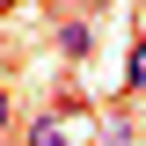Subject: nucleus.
I'll use <instances>...</instances> for the list:
<instances>
[{"instance_id": "1", "label": "nucleus", "mask_w": 146, "mask_h": 146, "mask_svg": "<svg viewBox=\"0 0 146 146\" xmlns=\"http://www.w3.org/2000/svg\"><path fill=\"white\" fill-rule=\"evenodd\" d=\"M51 102H58V117H51V110H44V117H29L22 146H73L80 131H88V110H80V95H73V88H58Z\"/></svg>"}, {"instance_id": "2", "label": "nucleus", "mask_w": 146, "mask_h": 146, "mask_svg": "<svg viewBox=\"0 0 146 146\" xmlns=\"http://www.w3.org/2000/svg\"><path fill=\"white\" fill-rule=\"evenodd\" d=\"M51 44H58V58H88L95 51V22H80V15H66L51 29Z\"/></svg>"}, {"instance_id": "3", "label": "nucleus", "mask_w": 146, "mask_h": 146, "mask_svg": "<svg viewBox=\"0 0 146 146\" xmlns=\"http://www.w3.org/2000/svg\"><path fill=\"white\" fill-rule=\"evenodd\" d=\"M95 131H102V146H131L139 124H131V110H102V124H95Z\"/></svg>"}, {"instance_id": "4", "label": "nucleus", "mask_w": 146, "mask_h": 146, "mask_svg": "<svg viewBox=\"0 0 146 146\" xmlns=\"http://www.w3.org/2000/svg\"><path fill=\"white\" fill-rule=\"evenodd\" d=\"M124 88H131V95H146V29H139V44H131V66H124Z\"/></svg>"}, {"instance_id": "5", "label": "nucleus", "mask_w": 146, "mask_h": 146, "mask_svg": "<svg viewBox=\"0 0 146 146\" xmlns=\"http://www.w3.org/2000/svg\"><path fill=\"white\" fill-rule=\"evenodd\" d=\"M7 124H15V102H7V88H0V139H7Z\"/></svg>"}, {"instance_id": "6", "label": "nucleus", "mask_w": 146, "mask_h": 146, "mask_svg": "<svg viewBox=\"0 0 146 146\" xmlns=\"http://www.w3.org/2000/svg\"><path fill=\"white\" fill-rule=\"evenodd\" d=\"M139 29H146V0H139Z\"/></svg>"}]
</instances>
